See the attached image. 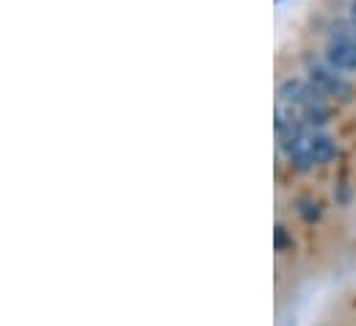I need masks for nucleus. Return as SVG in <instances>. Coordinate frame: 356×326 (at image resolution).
<instances>
[{
  "label": "nucleus",
  "mask_w": 356,
  "mask_h": 326,
  "mask_svg": "<svg viewBox=\"0 0 356 326\" xmlns=\"http://www.w3.org/2000/svg\"><path fill=\"white\" fill-rule=\"evenodd\" d=\"M273 246H276V251H287L290 246H293V238L287 235V230L279 224L276 227V235H273Z\"/></svg>",
  "instance_id": "5"
},
{
  "label": "nucleus",
  "mask_w": 356,
  "mask_h": 326,
  "mask_svg": "<svg viewBox=\"0 0 356 326\" xmlns=\"http://www.w3.org/2000/svg\"><path fill=\"white\" fill-rule=\"evenodd\" d=\"M348 25L354 28V33H356V0L351 3V14H348Z\"/></svg>",
  "instance_id": "7"
},
{
  "label": "nucleus",
  "mask_w": 356,
  "mask_h": 326,
  "mask_svg": "<svg viewBox=\"0 0 356 326\" xmlns=\"http://www.w3.org/2000/svg\"><path fill=\"white\" fill-rule=\"evenodd\" d=\"M326 61L337 72H356V33L351 25H337L329 47H326Z\"/></svg>",
  "instance_id": "1"
},
{
  "label": "nucleus",
  "mask_w": 356,
  "mask_h": 326,
  "mask_svg": "<svg viewBox=\"0 0 356 326\" xmlns=\"http://www.w3.org/2000/svg\"><path fill=\"white\" fill-rule=\"evenodd\" d=\"M309 153H312L315 166H326L337 158V144L329 136H315V139H309Z\"/></svg>",
  "instance_id": "3"
},
{
  "label": "nucleus",
  "mask_w": 356,
  "mask_h": 326,
  "mask_svg": "<svg viewBox=\"0 0 356 326\" xmlns=\"http://www.w3.org/2000/svg\"><path fill=\"white\" fill-rule=\"evenodd\" d=\"M309 83L323 97H334V100H343V102H348L354 97V86L348 81H343L329 61L326 64H309Z\"/></svg>",
  "instance_id": "2"
},
{
  "label": "nucleus",
  "mask_w": 356,
  "mask_h": 326,
  "mask_svg": "<svg viewBox=\"0 0 356 326\" xmlns=\"http://www.w3.org/2000/svg\"><path fill=\"white\" fill-rule=\"evenodd\" d=\"M301 216H304L307 222H315V219L321 216V210H318L315 202H301Z\"/></svg>",
  "instance_id": "6"
},
{
  "label": "nucleus",
  "mask_w": 356,
  "mask_h": 326,
  "mask_svg": "<svg viewBox=\"0 0 356 326\" xmlns=\"http://www.w3.org/2000/svg\"><path fill=\"white\" fill-rule=\"evenodd\" d=\"M307 94H309V83L301 81V78H287V81L279 86L282 102H290V105H301Z\"/></svg>",
  "instance_id": "4"
}]
</instances>
